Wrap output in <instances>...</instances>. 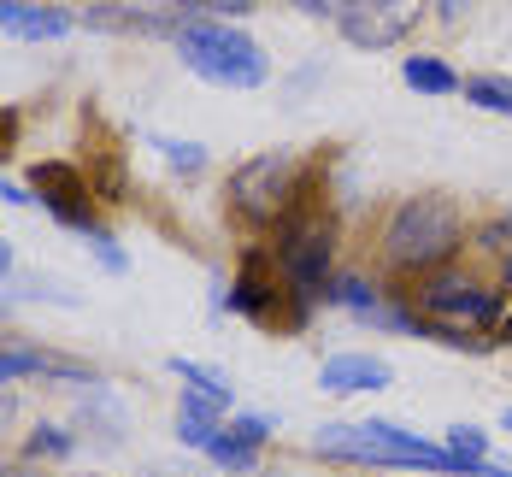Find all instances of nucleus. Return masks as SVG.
<instances>
[{"mask_svg":"<svg viewBox=\"0 0 512 477\" xmlns=\"http://www.w3.org/2000/svg\"><path fill=\"white\" fill-rule=\"evenodd\" d=\"M265 436H271V419H259V413H248V419H230L218 436H212V460L224 466V472H254L259 448H265Z\"/></svg>","mask_w":512,"mask_h":477,"instance_id":"12","label":"nucleus"},{"mask_svg":"<svg viewBox=\"0 0 512 477\" xmlns=\"http://www.w3.org/2000/svg\"><path fill=\"white\" fill-rule=\"evenodd\" d=\"M6 265H12V254H6V242H0V271H6Z\"/></svg>","mask_w":512,"mask_h":477,"instance_id":"27","label":"nucleus"},{"mask_svg":"<svg viewBox=\"0 0 512 477\" xmlns=\"http://www.w3.org/2000/svg\"><path fill=\"white\" fill-rule=\"evenodd\" d=\"M271 254H277V271H283L289 295L312 313V301H324V289H330V265H336V230H330V218H324V212H301L295 207L283 224H277Z\"/></svg>","mask_w":512,"mask_h":477,"instance_id":"6","label":"nucleus"},{"mask_svg":"<svg viewBox=\"0 0 512 477\" xmlns=\"http://www.w3.org/2000/svg\"><path fill=\"white\" fill-rule=\"evenodd\" d=\"M218 430H224V401L183 389V407H177V436H183L189 448H212V436H218Z\"/></svg>","mask_w":512,"mask_h":477,"instance_id":"14","label":"nucleus"},{"mask_svg":"<svg viewBox=\"0 0 512 477\" xmlns=\"http://www.w3.org/2000/svg\"><path fill=\"white\" fill-rule=\"evenodd\" d=\"M401 77H407L418 95H454L465 77L454 71V65H442L436 53H407V65H401Z\"/></svg>","mask_w":512,"mask_h":477,"instance_id":"15","label":"nucleus"},{"mask_svg":"<svg viewBox=\"0 0 512 477\" xmlns=\"http://www.w3.org/2000/svg\"><path fill=\"white\" fill-rule=\"evenodd\" d=\"M30 189H36V201H42L59 224L95 230V183H89V171H77V165H65V159H42V165L30 171Z\"/></svg>","mask_w":512,"mask_h":477,"instance_id":"9","label":"nucleus"},{"mask_svg":"<svg viewBox=\"0 0 512 477\" xmlns=\"http://www.w3.org/2000/svg\"><path fill=\"white\" fill-rule=\"evenodd\" d=\"M83 236H89V248L101 254V265H106V271H124V248H118V242L106 236L101 224H95V230H83Z\"/></svg>","mask_w":512,"mask_h":477,"instance_id":"22","label":"nucleus"},{"mask_svg":"<svg viewBox=\"0 0 512 477\" xmlns=\"http://www.w3.org/2000/svg\"><path fill=\"white\" fill-rule=\"evenodd\" d=\"M460 89H465V101H471V106L512 118V83H507V77H465Z\"/></svg>","mask_w":512,"mask_h":477,"instance_id":"17","label":"nucleus"},{"mask_svg":"<svg viewBox=\"0 0 512 477\" xmlns=\"http://www.w3.org/2000/svg\"><path fill=\"white\" fill-rule=\"evenodd\" d=\"M289 6H301V12H336V0H289Z\"/></svg>","mask_w":512,"mask_h":477,"instance_id":"24","label":"nucleus"},{"mask_svg":"<svg viewBox=\"0 0 512 477\" xmlns=\"http://www.w3.org/2000/svg\"><path fill=\"white\" fill-rule=\"evenodd\" d=\"M154 148L171 159L177 171H201V165H206V148H201V142H154Z\"/></svg>","mask_w":512,"mask_h":477,"instance_id":"20","label":"nucleus"},{"mask_svg":"<svg viewBox=\"0 0 512 477\" xmlns=\"http://www.w3.org/2000/svg\"><path fill=\"white\" fill-rule=\"evenodd\" d=\"M312 448L324 460H354V466H418V472H442V477H471L460 454H448L442 442H424L418 430H401L389 419H365V424H324L312 436Z\"/></svg>","mask_w":512,"mask_h":477,"instance_id":"1","label":"nucleus"},{"mask_svg":"<svg viewBox=\"0 0 512 477\" xmlns=\"http://www.w3.org/2000/svg\"><path fill=\"white\" fill-rule=\"evenodd\" d=\"M465 6H471V0H436V12H442L448 24H460V12H465Z\"/></svg>","mask_w":512,"mask_h":477,"instance_id":"23","label":"nucleus"},{"mask_svg":"<svg viewBox=\"0 0 512 477\" xmlns=\"http://www.w3.org/2000/svg\"><path fill=\"white\" fill-rule=\"evenodd\" d=\"M230 307L242 318H254V324H265V330H301L307 324V307L289 295L271 248H248L242 254V271L230 283Z\"/></svg>","mask_w":512,"mask_h":477,"instance_id":"7","label":"nucleus"},{"mask_svg":"<svg viewBox=\"0 0 512 477\" xmlns=\"http://www.w3.org/2000/svg\"><path fill=\"white\" fill-rule=\"evenodd\" d=\"M412 301V318L436 336V342H454V348H483L477 336L483 330H495L501 324V289H489V283H477V277H465V271H430L418 289H407Z\"/></svg>","mask_w":512,"mask_h":477,"instance_id":"2","label":"nucleus"},{"mask_svg":"<svg viewBox=\"0 0 512 477\" xmlns=\"http://www.w3.org/2000/svg\"><path fill=\"white\" fill-rule=\"evenodd\" d=\"M495 330H501V342H512V313H501V324H495Z\"/></svg>","mask_w":512,"mask_h":477,"instance_id":"26","label":"nucleus"},{"mask_svg":"<svg viewBox=\"0 0 512 477\" xmlns=\"http://www.w3.org/2000/svg\"><path fill=\"white\" fill-rule=\"evenodd\" d=\"M0 383H6V377H0Z\"/></svg>","mask_w":512,"mask_h":477,"instance_id":"30","label":"nucleus"},{"mask_svg":"<svg viewBox=\"0 0 512 477\" xmlns=\"http://www.w3.org/2000/svg\"><path fill=\"white\" fill-rule=\"evenodd\" d=\"M224 195H230V207L242 212V218H254V224H283L289 212L301 207V195H307V159L289 154V148L242 159L230 171Z\"/></svg>","mask_w":512,"mask_h":477,"instance_id":"5","label":"nucleus"},{"mask_svg":"<svg viewBox=\"0 0 512 477\" xmlns=\"http://www.w3.org/2000/svg\"><path fill=\"white\" fill-rule=\"evenodd\" d=\"M460 248H465V218L448 195H412L383 224V254H389V265L418 271V277L442 271Z\"/></svg>","mask_w":512,"mask_h":477,"instance_id":"3","label":"nucleus"},{"mask_svg":"<svg viewBox=\"0 0 512 477\" xmlns=\"http://www.w3.org/2000/svg\"><path fill=\"white\" fill-rule=\"evenodd\" d=\"M89 24L95 30H124V36H177L183 12H159V6H142V0H95Z\"/></svg>","mask_w":512,"mask_h":477,"instance_id":"10","label":"nucleus"},{"mask_svg":"<svg viewBox=\"0 0 512 477\" xmlns=\"http://www.w3.org/2000/svg\"><path fill=\"white\" fill-rule=\"evenodd\" d=\"M501 424H507V430H512V407H507V419H501Z\"/></svg>","mask_w":512,"mask_h":477,"instance_id":"28","label":"nucleus"},{"mask_svg":"<svg viewBox=\"0 0 512 477\" xmlns=\"http://www.w3.org/2000/svg\"><path fill=\"white\" fill-rule=\"evenodd\" d=\"M171 371H177V377H183L195 395H212V401H224V407H230V377H224V371L201 366V360H183V354L171 360Z\"/></svg>","mask_w":512,"mask_h":477,"instance_id":"16","label":"nucleus"},{"mask_svg":"<svg viewBox=\"0 0 512 477\" xmlns=\"http://www.w3.org/2000/svg\"><path fill=\"white\" fill-rule=\"evenodd\" d=\"M430 0H336V30L342 42L377 53V48H401L412 30L424 24Z\"/></svg>","mask_w":512,"mask_h":477,"instance_id":"8","label":"nucleus"},{"mask_svg":"<svg viewBox=\"0 0 512 477\" xmlns=\"http://www.w3.org/2000/svg\"><path fill=\"white\" fill-rule=\"evenodd\" d=\"M171 42L183 53V65H189L195 77H206V83H218V89H259V83L271 77V59L259 53V42L242 36V30H230V24L183 18Z\"/></svg>","mask_w":512,"mask_h":477,"instance_id":"4","label":"nucleus"},{"mask_svg":"<svg viewBox=\"0 0 512 477\" xmlns=\"http://www.w3.org/2000/svg\"><path fill=\"white\" fill-rule=\"evenodd\" d=\"M18 130H24V112H18V106H0V165L18 148Z\"/></svg>","mask_w":512,"mask_h":477,"instance_id":"21","label":"nucleus"},{"mask_svg":"<svg viewBox=\"0 0 512 477\" xmlns=\"http://www.w3.org/2000/svg\"><path fill=\"white\" fill-rule=\"evenodd\" d=\"M259 0H177V12L189 18H212V24H230V18H248Z\"/></svg>","mask_w":512,"mask_h":477,"instance_id":"18","label":"nucleus"},{"mask_svg":"<svg viewBox=\"0 0 512 477\" xmlns=\"http://www.w3.org/2000/svg\"><path fill=\"white\" fill-rule=\"evenodd\" d=\"M30 460H59V454H71V436L59 430V424H42L36 436H30V448H24Z\"/></svg>","mask_w":512,"mask_h":477,"instance_id":"19","label":"nucleus"},{"mask_svg":"<svg viewBox=\"0 0 512 477\" xmlns=\"http://www.w3.org/2000/svg\"><path fill=\"white\" fill-rule=\"evenodd\" d=\"M0 30L24 36V42H53L71 30V18L59 6H30V0H0Z\"/></svg>","mask_w":512,"mask_h":477,"instance_id":"13","label":"nucleus"},{"mask_svg":"<svg viewBox=\"0 0 512 477\" xmlns=\"http://www.w3.org/2000/svg\"><path fill=\"white\" fill-rule=\"evenodd\" d=\"M0 477H42V472H36V466L24 460V466H0Z\"/></svg>","mask_w":512,"mask_h":477,"instance_id":"25","label":"nucleus"},{"mask_svg":"<svg viewBox=\"0 0 512 477\" xmlns=\"http://www.w3.org/2000/svg\"><path fill=\"white\" fill-rule=\"evenodd\" d=\"M389 383H395V371L377 354H336V360L318 366V389L324 395H365V389H389Z\"/></svg>","mask_w":512,"mask_h":477,"instance_id":"11","label":"nucleus"},{"mask_svg":"<svg viewBox=\"0 0 512 477\" xmlns=\"http://www.w3.org/2000/svg\"><path fill=\"white\" fill-rule=\"evenodd\" d=\"M507 283H512V254H507Z\"/></svg>","mask_w":512,"mask_h":477,"instance_id":"29","label":"nucleus"}]
</instances>
